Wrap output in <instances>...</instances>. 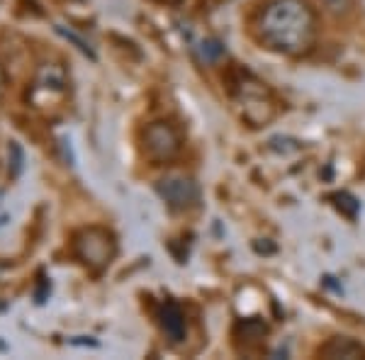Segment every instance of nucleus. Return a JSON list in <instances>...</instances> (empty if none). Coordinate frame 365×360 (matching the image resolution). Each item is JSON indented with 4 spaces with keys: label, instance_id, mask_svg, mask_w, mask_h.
<instances>
[{
    "label": "nucleus",
    "instance_id": "obj_1",
    "mask_svg": "<svg viewBox=\"0 0 365 360\" xmlns=\"http://www.w3.org/2000/svg\"><path fill=\"white\" fill-rule=\"evenodd\" d=\"M256 37L282 56H307L317 42V15L307 0H270L256 20Z\"/></svg>",
    "mask_w": 365,
    "mask_h": 360
},
{
    "label": "nucleus",
    "instance_id": "obj_2",
    "mask_svg": "<svg viewBox=\"0 0 365 360\" xmlns=\"http://www.w3.org/2000/svg\"><path fill=\"white\" fill-rule=\"evenodd\" d=\"M73 253L91 273L98 275L113 263V258L117 253V241L108 229L88 227V229H81V232L73 236Z\"/></svg>",
    "mask_w": 365,
    "mask_h": 360
},
{
    "label": "nucleus",
    "instance_id": "obj_3",
    "mask_svg": "<svg viewBox=\"0 0 365 360\" xmlns=\"http://www.w3.org/2000/svg\"><path fill=\"white\" fill-rule=\"evenodd\" d=\"M182 151L178 129L168 122H154L144 129V153L154 163H170Z\"/></svg>",
    "mask_w": 365,
    "mask_h": 360
},
{
    "label": "nucleus",
    "instance_id": "obj_4",
    "mask_svg": "<svg viewBox=\"0 0 365 360\" xmlns=\"http://www.w3.org/2000/svg\"><path fill=\"white\" fill-rule=\"evenodd\" d=\"M158 197L166 202L168 210L173 212H187L200 202V187L190 175L182 173H168L156 182Z\"/></svg>",
    "mask_w": 365,
    "mask_h": 360
},
{
    "label": "nucleus",
    "instance_id": "obj_5",
    "mask_svg": "<svg viewBox=\"0 0 365 360\" xmlns=\"http://www.w3.org/2000/svg\"><path fill=\"white\" fill-rule=\"evenodd\" d=\"M158 326L166 334V339L170 344H180L187 334V324H185V312L180 309L178 302L166 299L158 309Z\"/></svg>",
    "mask_w": 365,
    "mask_h": 360
},
{
    "label": "nucleus",
    "instance_id": "obj_6",
    "mask_svg": "<svg viewBox=\"0 0 365 360\" xmlns=\"http://www.w3.org/2000/svg\"><path fill=\"white\" fill-rule=\"evenodd\" d=\"M322 358H365V348L353 339H346V336H336L329 344H324L319 348Z\"/></svg>",
    "mask_w": 365,
    "mask_h": 360
},
{
    "label": "nucleus",
    "instance_id": "obj_7",
    "mask_svg": "<svg viewBox=\"0 0 365 360\" xmlns=\"http://www.w3.org/2000/svg\"><path fill=\"white\" fill-rule=\"evenodd\" d=\"M237 339L244 341V346H258L263 344L268 334V326L261 322V319H246V322H239L237 324Z\"/></svg>",
    "mask_w": 365,
    "mask_h": 360
},
{
    "label": "nucleus",
    "instance_id": "obj_8",
    "mask_svg": "<svg viewBox=\"0 0 365 360\" xmlns=\"http://www.w3.org/2000/svg\"><path fill=\"white\" fill-rule=\"evenodd\" d=\"M329 200L334 202V207H336L339 212H344L349 220H356L358 217V210H361V202H358L356 197H353L351 192H334L329 195Z\"/></svg>",
    "mask_w": 365,
    "mask_h": 360
},
{
    "label": "nucleus",
    "instance_id": "obj_9",
    "mask_svg": "<svg viewBox=\"0 0 365 360\" xmlns=\"http://www.w3.org/2000/svg\"><path fill=\"white\" fill-rule=\"evenodd\" d=\"M200 56L207 63H217L225 56V44H222L220 39H205V42L200 44Z\"/></svg>",
    "mask_w": 365,
    "mask_h": 360
},
{
    "label": "nucleus",
    "instance_id": "obj_10",
    "mask_svg": "<svg viewBox=\"0 0 365 360\" xmlns=\"http://www.w3.org/2000/svg\"><path fill=\"white\" fill-rule=\"evenodd\" d=\"M56 32L61 34V37H66L68 42H73L76 46H78L81 51H83V54H88L91 58H96V54H93V49H91V46H88V44L83 42V39H78V37H76L73 32H68V29H63V27H56Z\"/></svg>",
    "mask_w": 365,
    "mask_h": 360
},
{
    "label": "nucleus",
    "instance_id": "obj_11",
    "mask_svg": "<svg viewBox=\"0 0 365 360\" xmlns=\"http://www.w3.org/2000/svg\"><path fill=\"white\" fill-rule=\"evenodd\" d=\"M324 5H327L331 13H346V10L351 8L353 0H322Z\"/></svg>",
    "mask_w": 365,
    "mask_h": 360
},
{
    "label": "nucleus",
    "instance_id": "obj_12",
    "mask_svg": "<svg viewBox=\"0 0 365 360\" xmlns=\"http://www.w3.org/2000/svg\"><path fill=\"white\" fill-rule=\"evenodd\" d=\"M3 91H5V73H3V68H0V96H3Z\"/></svg>",
    "mask_w": 365,
    "mask_h": 360
}]
</instances>
